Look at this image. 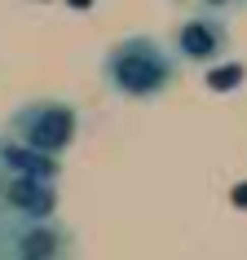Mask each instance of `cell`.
Here are the masks:
<instances>
[{
  "mask_svg": "<svg viewBox=\"0 0 247 260\" xmlns=\"http://www.w3.org/2000/svg\"><path fill=\"white\" fill-rule=\"evenodd\" d=\"M238 75H243L238 67H221V71H212V75H207V84H212V88H234V84H238Z\"/></svg>",
  "mask_w": 247,
  "mask_h": 260,
  "instance_id": "7",
  "label": "cell"
},
{
  "mask_svg": "<svg viewBox=\"0 0 247 260\" xmlns=\"http://www.w3.org/2000/svg\"><path fill=\"white\" fill-rule=\"evenodd\" d=\"M0 172H5V177H44V181H57V177H62V159H49V154L22 146L18 137L0 133Z\"/></svg>",
  "mask_w": 247,
  "mask_h": 260,
  "instance_id": "6",
  "label": "cell"
},
{
  "mask_svg": "<svg viewBox=\"0 0 247 260\" xmlns=\"http://www.w3.org/2000/svg\"><path fill=\"white\" fill-rule=\"evenodd\" d=\"M238 5H243V0H199V9H203V14H217V18L234 14Z\"/></svg>",
  "mask_w": 247,
  "mask_h": 260,
  "instance_id": "8",
  "label": "cell"
},
{
  "mask_svg": "<svg viewBox=\"0 0 247 260\" xmlns=\"http://www.w3.org/2000/svg\"><path fill=\"white\" fill-rule=\"evenodd\" d=\"M177 67L159 36H123L102 53V84L123 102H155L177 84Z\"/></svg>",
  "mask_w": 247,
  "mask_h": 260,
  "instance_id": "1",
  "label": "cell"
},
{
  "mask_svg": "<svg viewBox=\"0 0 247 260\" xmlns=\"http://www.w3.org/2000/svg\"><path fill=\"white\" fill-rule=\"evenodd\" d=\"M57 181L44 177H5V194H0V207H5V225H31V220H53L57 216Z\"/></svg>",
  "mask_w": 247,
  "mask_h": 260,
  "instance_id": "5",
  "label": "cell"
},
{
  "mask_svg": "<svg viewBox=\"0 0 247 260\" xmlns=\"http://www.w3.org/2000/svg\"><path fill=\"white\" fill-rule=\"evenodd\" d=\"M230 53V27L217 14H190L172 36V57L190 62V67H217L221 57Z\"/></svg>",
  "mask_w": 247,
  "mask_h": 260,
  "instance_id": "4",
  "label": "cell"
},
{
  "mask_svg": "<svg viewBox=\"0 0 247 260\" xmlns=\"http://www.w3.org/2000/svg\"><path fill=\"white\" fill-rule=\"evenodd\" d=\"M5 133L18 137L22 146H31V150L49 154V159H62L80 137V110L67 97H31V102L9 110Z\"/></svg>",
  "mask_w": 247,
  "mask_h": 260,
  "instance_id": "2",
  "label": "cell"
},
{
  "mask_svg": "<svg viewBox=\"0 0 247 260\" xmlns=\"http://www.w3.org/2000/svg\"><path fill=\"white\" fill-rule=\"evenodd\" d=\"M0 194H5V172H0ZM0 230H5V207H0Z\"/></svg>",
  "mask_w": 247,
  "mask_h": 260,
  "instance_id": "9",
  "label": "cell"
},
{
  "mask_svg": "<svg viewBox=\"0 0 247 260\" xmlns=\"http://www.w3.org/2000/svg\"><path fill=\"white\" fill-rule=\"evenodd\" d=\"M0 260H75V234L62 220H31L0 230Z\"/></svg>",
  "mask_w": 247,
  "mask_h": 260,
  "instance_id": "3",
  "label": "cell"
}]
</instances>
